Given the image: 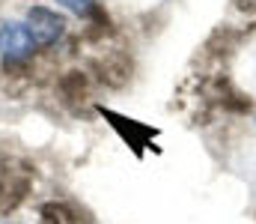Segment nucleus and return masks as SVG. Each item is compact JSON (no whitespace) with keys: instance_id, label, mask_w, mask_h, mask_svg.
Segmentation results:
<instances>
[{"instance_id":"nucleus-6","label":"nucleus","mask_w":256,"mask_h":224,"mask_svg":"<svg viewBox=\"0 0 256 224\" xmlns=\"http://www.w3.org/2000/svg\"><path fill=\"white\" fill-rule=\"evenodd\" d=\"M39 218L42 224H78V215H74V209L63 203V200H48V203H42L39 206Z\"/></svg>"},{"instance_id":"nucleus-5","label":"nucleus","mask_w":256,"mask_h":224,"mask_svg":"<svg viewBox=\"0 0 256 224\" xmlns=\"http://www.w3.org/2000/svg\"><path fill=\"white\" fill-rule=\"evenodd\" d=\"M57 90H60L66 105H80L84 99H90V78L80 69H68V72L60 75Z\"/></svg>"},{"instance_id":"nucleus-2","label":"nucleus","mask_w":256,"mask_h":224,"mask_svg":"<svg viewBox=\"0 0 256 224\" xmlns=\"http://www.w3.org/2000/svg\"><path fill=\"white\" fill-rule=\"evenodd\" d=\"M134 57L128 54V51H120V48H114V51H104L102 57H96L92 60V75H96V81L102 84V87H108V90H126L128 84L134 81Z\"/></svg>"},{"instance_id":"nucleus-9","label":"nucleus","mask_w":256,"mask_h":224,"mask_svg":"<svg viewBox=\"0 0 256 224\" xmlns=\"http://www.w3.org/2000/svg\"><path fill=\"white\" fill-rule=\"evenodd\" d=\"M60 6H66L68 12H74V15H80V18H90V12L98 6V0H57Z\"/></svg>"},{"instance_id":"nucleus-7","label":"nucleus","mask_w":256,"mask_h":224,"mask_svg":"<svg viewBox=\"0 0 256 224\" xmlns=\"http://www.w3.org/2000/svg\"><path fill=\"white\" fill-rule=\"evenodd\" d=\"M238 42V33H232L230 27H218L212 36H208V42H206V51L208 54H230V48Z\"/></svg>"},{"instance_id":"nucleus-8","label":"nucleus","mask_w":256,"mask_h":224,"mask_svg":"<svg viewBox=\"0 0 256 224\" xmlns=\"http://www.w3.org/2000/svg\"><path fill=\"white\" fill-rule=\"evenodd\" d=\"M220 105H224V111H230V114H248V111L254 108L250 96H242V93H236V90H230V93L220 99Z\"/></svg>"},{"instance_id":"nucleus-4","label":"nucleus","mask_w":256,"mask_h":224,"mask_svg":"<svg viewBox=\"0 0 256 224\" xmlns=\"http://www.w3.org/2000/svg\"><path fill=\"white\" fill-rule=\"evenodd\" d=\"M24 24L30 27L39 48H51L66 36V18L57 9H48V6H30Z\"/></svg>"},{"instance_id":"nucleus-3","label":"nucleus","mask_w":256,"mask_h":224,"mask_svg":"<svg viewBox=\"0 0 256 224\" xmlns=\"http://www.w3.org/2000/svg\"><path fill=\"white\" fill-rule=\"evenodd\" d=\"M39 51L30 27L24 21H6L0 24V57L15 60V63H30L33 54Z\"/></svg>"},{"instance_id":"nucleus-1","label":"nucleus","mask_w":256,"mask_h":224,"mask_svg":"<svg viewBox=\"0 0 256 224\" xmlns=\"http://www.w3.org/2000/svg\"><path fill=\"white\" fill-rule=\"evenodd\" d=\"M33 188V170L27 161L0 164V212H12L24 203Z\"/></svg>"}]
</instances>
